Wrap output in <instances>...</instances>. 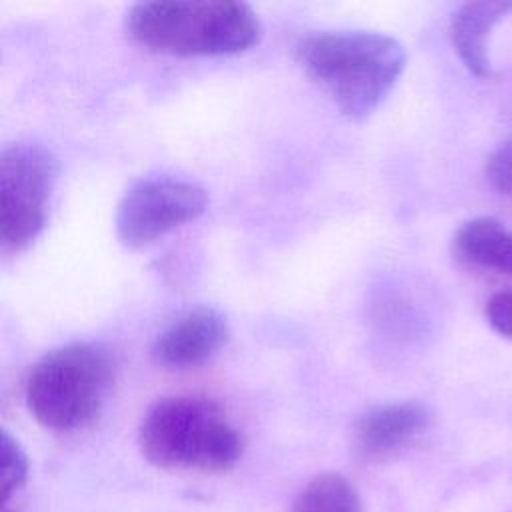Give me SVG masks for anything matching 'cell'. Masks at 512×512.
I'll use <instances>...</instances> for the list:
<instances>
[{
  "mask_svg": "<svg viewBox=\"0 0 512 512\" xmlns=\"http://www.w3.org/2000/svg\"><path fill=\"white\" fill-rule=\"evenodd\" d=\"M138 448L152 466L162 470L222 474L240 462L244 442L214 400L168 396L144 414Z\"/></svg>",
  "mask_w": 512,
  "mask_h": 512,
  "instance_id": "3",
  "label": "cell"
},
{
  "mask_svg": "<svg viewBox=\"0 0 512 512\" xmlns=\"http://www.w3.org/2000/svg\"><path fill=\"white\" fill-rule=\"evenodd\" d=\"M288 512H364L354 484L340 472L314 476L292 500Z\"/></svg>",
  "mask_w": 512,
  "mask_h": 512,
  "instance_id": "11",
  "label": "cell"
},
{
  "mask_svg": "<svg viewBox=\"0 0 512 512\" xmlns=\"http://www.w3.org/2000/svg\"><path fill=\"white\" fill-rule=\"evenodd\" d=\"M58 172V158L42 144L14 142L2 150L0 240L4 250L20 252L40 236Z\"/></svg>",
  "mask_w": 512,
  "mask_h": 512,
  "instance_id": "5",
  "label": "cell"
},
{
  "mask_svg": "<svg viewBox=\"0 0 512 512\" xmlns=\"http://www.w3.org/2000/svg\"><path fill=\"white\" fill-rule=\"evenodd\" d=\"M452 252L464 264L512 276V230L492 216L466 220L454 232Z\"/></svg>",
  "mask_w": 512,
  "mask_h": 512,
  "instance_id": "10",
  "label": "cell"
},
{
  "mask_svg": "<svg viewBox=\"0 0 512 512\" xmlns=\"http://www.w3.org/2000/svg\"><path fill=\"white\" fill-rule=\"evenodd\" d=\"M296 60L344 116L362 120L396 86L406 66V50L380 32L324 30L296 42Z\"/></svg>",
  "mask_w": 512,
  "mask_h": 512,
  "instance_id": "1",
  "label": "cell"
},
{
  "mask_svg": "<svg viewBox=\"0 0 512 512\" xmlns=\"http://www.w3.org/2000/svg\"><path fill=\"white\" fill-rule=\"evenodd\" d=\"M208 206L206 190L190 180L154 176L134 182L116 208V236L126 248H142L166 232L196 220Z\"/></svg>",
  "mask_w": 512,
  "mask_h": 512,
  "instance_id": "6",
  "label": "cell"
},
{
  "mask_svg": "<svg viewBox=\"0 0 512 512\" xmlns=\"http://www.w3.org/2000/svg\"><path fill=\"white\" fill-rule=\"evenodd\" d=\"M230 338L226 316L214 306H196L164 328L152 346V356L160 366L186 370L204 364Z\"/></svg>",
  "mask_w": 512,
  "mask_h": 512,
  "instance_id": "7",
  "label": "cell"
},
{
  "mask_svg": "<svg viewBox=\"0 0 512 512\" xmlns=\"http://www.w3.org/2000/svg\"><path fill=\"white\" fill-rule=\"evenodd\" d=\"M0 454H2L0 492H2V504H6L28 482L30 460L24 446L8 430H2L0 434Z\"/></svg>",
  "mask_w": 512,
  "mask_h": 512,
  "instance_id": "12",
  "label": "cell"
},
{
  "mask_svg": "<svg viewBox=\"0 0 512 512\" xmlns=\"http://www.w3.org/2000/svg\"><path fill=\"white\" fill-rule=\"evenodd\" d=\"M116 378V360L96 342L46 352L28 372L24 398L32 418L50 430H82L98 420Z\"/></svg>",
  "mask_w": 512,
  "mask_h": 512,
  "instance_id": "4",
  "label": "cell"
},
{
  "mask_svg": "<svg viewBox=\"0 0 512 512\" xmlns=\"http://www.w3.org/2000/svg\"><path fill=\"white\" fill-rule=\"evenodd\" d=\"M432 424V412L418 400L390 402L366 410L352 426V440L356 450L366 458H382Z\"/></svg>",
  "mask_w": 512,
  "mask_h": 512,
  "instance_id": "8",
  "label": "cell"
},
{
  "mask_svg": "<svg viewBox=\"0 0 512 512\" xmlns=\"http://www.w3.org/2000/svg\"><path fill=\"white\" fill-rule=\"evenodd\" d=\"M128 34L142 46L172 56H226L260 42L262 22L244 2L152 0L126 14Z\"/></svg>",
  "mask_w": 512,
  "mask_h": 512,
  "instance_id": "2",
  "label": "cell"
},
{
  "mask_svg": "<svg viewBox=\"0 0 512 512\" xmlns=\"http://www.w3.org/2000/svg\"><path fill=\"white\" fill-rule=\"evenodd\" d=\"M512 12V2H468L462 4L450 20V36L454 50L470 74L488 78L492 74L488 58V38L492 28Z\"/></svg>",
  "mask_w": 512,
  "mask_h": 512,
  "instance_id": "9",
  "label": "cell"
},
{
  "mask_svg": "<svg viewBox=\"0 0 512 512\" xmlns=\"http://www.w3.org/2000/svg\"><path fill=\"white\" fill-rule=\"evenodd\" d=\"M486 180L496 192L504 196H512V138L502 142L488 156Z\"/></svg>",
  "mask_w": 512,
  "mask_h": 512,
  "instance_id": "13",
  "label": "cell"
},
{
  "mask_svg": "<svg viewBox=\"0 0 512 512\" xmlns=\"http://www.w3.org/2000/svg\"><path fill=\"white\" fill-rule=\"evenodd\" d=\"M484 314L494 332L504 338H512V290L492 294L486 302Z\"/></svg>",
  "mask_w": 512,
  "mask_h": 512,
  "instance_id": "14",
  "label": "cell"
}]
</instances>
